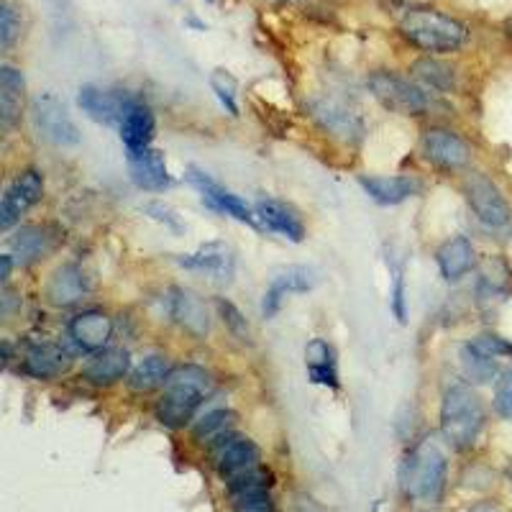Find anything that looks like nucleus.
<instances>
[{
  "instance_id": "nucleus-16",
  "label": "nucleus",
  "mask_w": 512,
  "mask_h": 512,
  "mask_svg": "<svg viewBox=\"0 0 512 512\" xmlns=\"http://www.w3.org/2000/svg\"><path fill=\"white\" fill-rule=\"evenodd\" d=\"M113 336V320L100 310H88L80 313L70 323V338L77 344V349L98 354L108 346Z\"/></svg>"
},
{
  "instance_id": "nucleus-20",
  "label": "nucleus",
  "mask_w": 512,
  "mask_h": 512,
  "mask_svg": "<svg viewBox=\"0 0 512 512\" xmlns=\"http://www.w3.org/2000/svg\"><path fill=\"white\" fill-rule=\"evenodd\" d=\"M70 354L59 344H34L24 354V372L34 379H54L67 372L70 367Z\"/></svg>"
},
{
  "instance_id": "nucleus-45",
  "label": "nucleus",
  "mask_w": 512,
  "mask_h": 512,
  "mask_svg": "<svg viewBox=\"0 0 512 512\" xmlns=\"http://www.w3.org/2000/svg\"><path fill=\"white\" fill-rule=\"evenodd\" d=\"M502 29H505L507 36H512V16L505 18V24H502Z\"/></svg>"
},
{
  "instance_id": "nucleus-30",
  "label": "nucleus",
  "mask_w": 512,
  "mask_h": 512,
  "mask_svg": "<svg viewBox=\"0 0 512 512\" xmlns=\"http://www.w3.org/2000/svg\"><path fill=\"white\" fill-rule=\"evenodd\" d=\"M233 425H236V413H231V410H210L195 425V438L200 443H213L216 446L218 441L231 436Z\"/></svg>"
},
{
  "instance_id": "nucleus-23",
  "label": "nucleus",
  "mask_w": 512,
  "mask_h": 512,
  "mask_svg": "<svg viewBox=\"0 0 512 512\" xmlns=\"http://www.w3.org/2000/svg\"><path fill=\"white\" fill-rule=\"evenodd\" d=\"M26 100V77L24 72L3 64L0 67V123L3 128H11L21 118Z\"/></svg>"
},
{
  "instance_id": "nucleus-3",
  "label": "nucleus",
  "mask_w": 512,
  "mask_h": 512,
  "mask_svg": "<svg viewBox=\"0 0 512 512\" xmlns=\"http://www.w3.org/2000/svg\"><path fill=\"white\" fill-rule=\"evenodd\" d=\"M210 387V379L205 369L200 367H177L169 372L167 382H164L162 400L157 405V418L162 420L167 428H182L192 420L200 402L205 400Z\"/></svg>"
},
{
  "instance_id": "nucleus-32",
  "label": "nucleus",
  "mask_w": 512,
  "mask_h": 512,
  "mask_svg": "<svg viewBox=\"0 0 512 512\" xmlns=\"http://www.w3.org/2000/svg\"><path fill=\"white\" fill-rule=\"evenodd\" d=\"M461 364H464L466 377L472 379V382H489V379L497 374V359L495 356L484 354L482 349H477L474 344H466L461 349Z\"/></svg>"
},
{
  "instance_id": "nucleus-12",
  "label": "nucleus",
  "mask_w": 512,
  "mask_h": 512,
  "mask_svg": "<svg viewBox=\"0 0 512 512\" xmlns=\"http://www.w3.org/2000/svg\"><path fill=\"white\" fill-rule=\"evenodd\" d=\"M167 310L175 323H180L192 338H205L210 331V313L203 297L185 287H172L167 292Z\"/></svg>"
},
{
  "instance_id": "nucleus-6",
  "label": "nucleus",
  "mask_w": 512,
  "mask_h": 512,
  "mask_svg": "<svg viewBox=\"0 0 512 512\" xmlns=\"http://www.w3.org/2000/svg\"><path fill=\"white\" fill-rule=\"evenodd\" d=\"M34 123L39 134L57 146L80 144V131L67 113V105L52 93H44L34 100Z\"/></svg>"
},
{
  "instance_id": "nucleus-36",
  "label": "nucleus",
  "mask_w": 512,
  "mask_h": 512,
  "mask_svg": "<svg viewBox=\"0 0 512 512\" xmlns=\"http://www.w3.org/2000/svg\"><path fill=\"white\" fill-rule=\"evenodd\" d=\"M210 88H213L216 98L221 100V105L231 113V116H239V103H236V90H239V85H236V80H233L228 72H213V75H210Z\"/></svg>"
},
{
  "instance_id": "nucleus-39",
  "label": "nucleus",
  "mask_w": 512,
  "mask_h": 512,
  "mask_svg": "<svg viewBox=\"0 0 512 512\" xmlns=\"http://www.w3.org/2000/svg\"><path fill=\"white\" fill-rule=\"evenodd\" d=\"M495 408L502 418H512V367L500 374L495 384Z\"/></svg>"
},
{
  "instance_id": "nucleus-43",
  "label": "nucleus",
  "mask_w": 512,
  "mask_h": 512,
  "mask_svg": "<svg viewBox=\"0 0 512 512\" xmlns=\"http://www.w3.org/2000/svg\"><path fill=\"white\" fill-rule=\"evenodd\" d=\"M469 512H505V510H502V507L497 505V502L487 500V502H479V505H474Z\"/></svg>"
},
{
  "instance_id": "nucleus-15",
  "label": "nucleus",
  "mask_w": 512,
  "mask_h": 512,
  "mask_svg": "<svg viewBox=\"0 0 512 512\" xmlns=\"http://www.w3.org/2000/svg\"><path fill=\"white\" fill-rule=\"evenodd\" d=\"M423 154L441 169H461L469 164V146L446 128H431L423 136Z\"/></svg>"
},
{
  "instance_id": "nucleus-29",
  "label": "nucleus",
  "mask_w": 512,
  "mask_h": 512,
  "mask_svg": "<svg viewBox=\"0 0 512 512\" xmlns=\"http://www.w3.org/2000/svg\"><path fill=\"white\" fill-rule=\"evenodd\" d=\"M169 372H172V369H169L167 359H162V356H149V359L141 361L139 367L131 372L128 384H131V390L136 392H154L159 390V387H164Z\"/></svg>"
},
{
  "instance_id": "nucleus-11",
  "label": "nucleus",
  "mask_w": 512,
  "mask_h": 512,
  "mask_svg": "<svg viewBox=\"0 0 512 512\" xmlns=\"http://www.w3.org/2000/svg\"><path fill=\"white\" fill-rule=\"evenodd\" d=\"M187 180L198 187L200 195H203V203H208L210 208L218 210V213H226V216L236 218V221L241 223L256 226V213H251L249 205H246L239 195H233L231 190L218 185L213 177H208L205 172H200V169H190V172H187Z\"/></svg>"
},
{
  "instance_id": "nucleus-37",
  "label": "nucleus",
  "mask_w": 512,
  "mask_h": 512,
  "mask_svg": "<svg viewBox=\"0 0 512 512\" xmlns=\"http://www.w3.org/2000/svg\"><path fill=\"white\" fill-rule=\"evenodd\" d=\"M216 308L218 313H221L223 323L231 328L233 336H239L241 341H249V323H246V318L241 315V310L233 303H228V300H223V297H218L216 300Z\"/></svg>"
},
{
  "instance_id": "nucleus-18",
  "label": "nucleus",
  "mask_w": 512,
  "mask_h": 512,
  "mask_svg": "<svg viewBox=\"0 0 512 512\" xmlns=\"http://www.w3.org/2000/svg\"><path fill=\"white\" fill-rule=\"evenodd\" d=\"M121 141L126 144V152H139V149H149L154 139V131H157V121H154L152 108L144 103V100L136 98L131 103V108L123 116L121 126Z\"/></svg>"
},
{
  "instance_id": "nucleus-1",
  "label": "nucleus",
  "mask_w": 512,
  "mask_h": 512,
  "mask_svg": "<svg viewBox=\"0 0 512 512\" xmlns=\"http://www.w3.org/2000/svg\"><path fill=\"white\" fill-rule=\"evenodd\" d=\"M400 34L410 47L428 54L456 52L469 39L466 24L436 8H413L405 13L400 21Z\"/></svg>"
},
{
  "instance_id": "nucleus-42",
  "label": "nucleus",
  "mask_w": 512,
  "mask_h": 512,
  "mask_svg": "<svg viewBox=\"0 0 512 512\" xmlns=\"http://www.w3.org/2000/svg\"><path fill=\"white\" fill-rule=\"evenodd\" d=\"M477 349H482L484 354L495 356V359H500V356H512V344H507L505 338L500 336H479L472 341Z\"/></svg>"
},
{
  "instance_id": "nucleus-25",
  "label": "nucleus",
  "mask_w": 512,
  "mask_h": 512,
  "mask_svg": "<svg viewBox=\"0 0 512 512\" xmlns=\"http://www.w3.org/2000/svg\"><path fill=\"white\" fill-rule=\"evenodd\" d=\"M131 367V359H128V351L123 349H103L93 356V359L85 364L82 369V377L88 379L90 384H98V387H108V384L118 382L128 374Z\"/></svg>"
},
{
  "instance_id": "nucleus-17",
  "label": "nucleus",
  "mask_w": 512,
  "mask_h": 512,
  "mask_svg": "<svg viewBox=\"0 0 512 512\" xmlns=\"http://www.w3.org/2000/svg\"><path fill=\"white\" fill-rule=\"evenodd\" d=\"M310 287H313V274H310L305 267H287L282 269L280 274H274L267 292H264V303H262L264 318H272V315L280 313L287 295L308 292Z\"/></svg>"
},
{
  "instance_id": "nucleus-33",
  "label": "nucleus",
  "mask_w": 512,
  "mask_h": 512,
  "mask_svg": "<svg viewBox=\"0 0 512 512\" xmlns=\"http://www.w3.org/2000/svg\"><path fill=\"white\" fill-rule=\"evenodd\" d=\"M510 282V269L500 259H487L479 272V295L484 297H497L507 290Z\"/></svg>"
},
{
  "instance_id": "nucleus-21",
  "label": "nucleus",
  "mask_w": 512,
  "mask_h": 512,
  "mask_svg": "<svg viewBox=\"0 0 512 512\" xmlns=\"http://www.w3.org/2000/svg\"><path fill=\"white\" fill-rule=\"evenodd\" d=\"M88 292V277L77 264H62L47 285V300L54 308H70Z\"/></svg>"
},
{
  "instance_id": "nucleus-46",
  "label": "nucleus",
  "mask_w": 512,
  "mask_h": 512,
  "mask_svg": "<svg viewBox=\"0 0 512 512\" xmlns=\"http://www.w3.org/2000/svg\"><path fill=\"white\" fill-rule=\"evenodd\" d=\"M208 3H216V0H208Z\"/></svg>"
},
{
  "instance_id": "nucleus-10",
  "label": "nucleus",
  "mask_w": 512,
  "mask_h": 512,
  "mask_svg": "<svg viewBox=\"0 0 512 512\" xmlns=\"http://www.w3.org/2000/svg\"><path fill=\"white\" fill-rule=\"evenodd\" d=\"M134 100V95L126 93V90H103L95 88V85H85L77 95V103L85 111V116L105 123V126H121L123 116Z\"/></svg>"
},
{
  "instance_id": "nucleus-35",
  "label": "nucleus",
  "mask_w": 512,
  "mask_h": 512,
  "mask_svg": "<svg viewBox=\"0 0 512 512\" xmlns=\"http://www.w3.org/2000/svg\"><path fill=\"white\" fill-rule=\"evenodd\" d=\"M21 34V13L13 6L11 0L0 3V49L8 52L13 47V41Z\"/></svg>"
},
{
  "instance_id": "nucleus-44",
  "label": "nucleus",
  "mask_w": 512,
  "mask_h": 512,
  "mask_svg": "<svg viewBox=\"0 0 512 512\" xmlns=\"http://www.w3.org/2000/svg\"><path fill=\"white\" fill-rule=\"evenodd\" d=\"M0 264H3V269H0V282H3V285H6L8 282V277H11V256H0Z\"/></svg>"
},
{
  "instance_id": "nucleus-38",
  "label": "nucleus",
  "mask_w": 512,
  "mask_h": 512,
  "mask_svg": "<svg viewBox=\"0 0 512 512\" xmlns=\"http://www.w3.org/2000/svg\"><path fill=\"white\" fill-rule=\"evenodd\" d=\"M233 512H277L269 492H251V495L231 497Z\"/></svg>"
},
{
  "instance_id": "nucleus-40",
  "label": "nucleus",
  "mask_w": 512,
  "mask_h": 512,
  "mask_svg": "<svg viewBox=\"0 0 512 512\" xmlns=\"http://www.w3.org/2000/svg\"><path fill=\"white\" fill-rule=\"evenodd\" d=\"M144 213L149 218H154L157 223H164L167 228H172V231H182V223L180 218L175 216V210L167 208V205L162 203H146L144 205Z\"/></svg>"
},
{
  "instance_id": "nucleus-41",
  "label": "nucleus",
  "mask_w": 512,
  "mask_h": 512,
  "mask_svg": "<svg viewBox=\"0 0 512 512\" xmlns=\"http://www.w3.org/2000/svg\"><path fill=\"white\" fill-rule=\"evenodd\" d=\"M390 297H392V310H395L397 320H405L408 310H405V274H402V269H395V272H392Z\"/></svg>"
},
{
  "instance_id": "nucleus-9",
  "label": "nucleus",
  "mask_w": 512,
  "mask_h": 512,
  "mask_svg": "<svg viewBox=\"0 0 512 512\" xmlns=\"http://www.w3.org/2000/svg\"><path fill=\"white\" fill-rule=\"evenodd\" d=\"M259 461H262L259 446H256L251 438L236 436V433H231V436H226L223 441H218L216 446H213V466H216L218 474H221L226 482L251 472L256 466H262Z\"/></svg>"
},
{
  "instance_id": "nucleus-7",
  "label": "nucleus",
  "mask_w": 512,
  "mask_h": 512,
  "mask_svg": "<svg viewBox=\"0 0 512 512\" xmlns=\"http://www.w3.org/2000/svg\"><path fill=\"white\" fill-rule=\"evenodd\" d=\"M466 200L477 213L479 221L489 228H505L512 221V210L507 205L500 187L484 175H472L466 180Z\"/></svg>"
},
{
  "instance_id": "nucleus-2",
  "label": "nucleus",
  "mask_w": 512,
  "mask_h": 512,
  "mask_svg": "<svg viewBox=\"0 0 512 512\" xmlns=\"http://www.w3.org/2000/svg\"><path fill=\"white\" fill-rule=\"evenodd\" d=\"M446 472L448 464L441 446L433 441H423L405 456V461H402V492H405L410 500L425 502V505H436L443 495V487H446Z\"/></svg>"
},
{
  "instance_id": "nucleus-28",
  "label": "nucleus",
  "mask_w": 512,
  "mask_h": 512,
  "mask_svg": "<svg viewBox=\"0 0 512 512\" xmlns=\"http://www.w3.org/2000/svg\"><path fill=\"white\" fill-rule=\"evenodd\" d=\"M413 75L423 82L425 88L438 90V93H448V90L456 88V72L446 62H441V59H418L413 64Z\"/></svg>"
},
{
  "instance_id": "nucleus-24",
  "label": "nucleus",
  "mask_w": 512,
  "mask_h": 512,
  "mask_svg": "<svg viewBox=\"0 0 512 512\" xmlns=\"http://www.w3.org/2000/svg\"><path fill=\"white\" fill-rule=\"evenodd\" d=\"M438 269H441L443 280L446 282H459L461 277L472 272L474 262H477V254H474L472 241L466 239V236H454L451 241L438 249L436 254Z\"/></svg>"
},
{
  "instance_id": "nucleus-19",
  "label": "nucleus",
  "mask_w": 512,
  "mask_h": 512,
  "mask_svg": "<svg viewBox=\"0 0 512 512\" xmlns=\"http://www.w3.org/2000/svg\"><path fill=\"white\" fill-rule=\"evenodd\" d=\"M359 185L364 187L369 198L379 205H397L402 200L413 198L420 192V182L408 175H395V177H382V175H361Z\"/></svg>"
},
{
  "instance_id": "nucleus-13",
  "label": "nucleus",
  "mask_w": 512,
  "mask_h": 512,
  "mask_svg": "<svg viewBox=\"0 0 512 512\" xmlns=\"http://www.w3.org/2000/svg\"><path fill=\"white\" fill-rule=\"evenodd\" d=\"M175 262L185 269H195V272L210 274L213 280H221V282H231L233 267H236L231 246L223 244V241H210V244H203L198 251H192V254L177 256Z\"/></svg>"
},
{
  "instance_id": "nucleus-34",
  "label": "nucleus",
  "mask_w": 512,
  "mask_h": 512,
  "mask_svg": "<svg viewBox=\"0 0 512 512\" xmlns=\"http://www.w3.org/2000/svg\"><path fill=\"white\" fill-rule=\"evenodd\" d=\"M272 472L264 469V466H256L251 472L241 474V477L231 479L228 484V495L239 497V495H251V492H269L272 487Z\"/></svg>"
},
{
  "instance_id": "nucleus-4",
  "label": "nucleus",
  "mask_w": 512,
  "mask_h": 512,
  "mask_svg": "<svg viewBox=\"0 0 512 512\" xmlns=\"http://www.w3.org/2000/svg\"><path fill=\"white\" fill-rule=\"evenodd\" d=\"M484 428V408L477 392L466 384H454L443 395L441 431L454 448H472Z\"/></svg>"
},
{
  "instance_id": "nucleus-5",
  "label": "nucleus",
  "mask_w": 512,
  "mask_h": 512,
  "mask_svg": "<svg viewBox=\"0 0 512 512\" xmlns=\"http://www.w3.org/2000/svg\"><path fill=\"white\" fill-rule=\"evenodd\" d=\"M369 90L374 98L390 108V111L402 113V116H418L428 108V95L423 88H418L408 77L395 75V72H374L369 77Z\"/></svg>"
},
{
  "instance_id": "nucleus-22",
  "label": "nucleus",
  "mask_w": 512,
  "mask_h": 512,
  "mask_svg": "<svg viewBox=\"0 0 512 512\" xmlns=\"http://www.w3.org/2000/svg\"><path fill=\"white\" fill-rule=\"evenodd\" d=\"M254 213L269 231L282 233L285 239L295 241V244H300L305 239L303 221L295 213V208H290L287 203H280V200H259Z\"/></svg>"
},
{
  "instance_id": "nucleus-31",
  "label": "nucleus",
  "mask_w": 512,
  "mask_h": 512,
  "mask_svg": "<svg viewBox=\"0 0 512 512\" xmlns=\"http://www.w3.org/2000/svg\"><path fill=\"white\" fill-rule=\"evenodd\" d=\"M313 116L318 118V121L323 123L328 131H333V134L351 136V134H356V131H359V118H356L351 111H346V108H341V105H336V103L315 105Z\"/></svg>"
},
{
  "instance_id": "nucleus-26",
  "label": "nucleus",
  "mask_w": 512,
  "mask_h": 512,
  "mask_svg": "<svg viewBox=\"0 0 512 512\" xmlns=\"http://www.w3.org/2000/svg\"><path fill=\"white\" fill-rule=\"evenodd\" d=\"M305 367H308V377L313 384H323V387H338V364L336 351L323 338H313L305 346Z\"/></svg>"
},
{
  "instance_id": "nucleus-27",
  "label": "nucleus",
  "mask_w": 512,
  "mask_h": 512,
  "mask_svg": "<svg viewBox=\"0 0 512 512\" xmlns=\"http://www.w3.org/2000/svg\"><path fill=\"white\" fill-rule=\"evenodd\" d=\"M11 246L21 262L31 264L41 256H47L57 246V236L47 226H24L11 239Z\"/></svg>"
},
{
  "instance_id": "nucleus-8",
  "label": "nucleus",
  "mask_w": 512,
  "mask_h": 512,
  "mask_svg": "<svg viewBox=\"0 0 512 512\" xmlns=\"http://www.w3.org/2000/svg\"><path fill=\"white\" fill-rule=\"evenodd\" d=\"M44 195V177L36 169H26L8 185L3 203H0V228L11 231L26 210L34 208Z\"/></svg>"
},
{
  "instance_id": "nucleus-14",
  "label": "nucleus",
  "mask_w": 512,
  "mask_h": 512,
  "mask_svg": "<svg viewBox=\"0 0 512 512\" xmlns=\"http://www.w3.org/2000/svg\"><path fill=\"white\" fill-rule=\"evenodd\" d=\"M128 175L131 182L141 190L159 192L164 187L172 185V177H169L167 159L159 149H139V152H128Z\"/></svg>"
}]
</instances>
